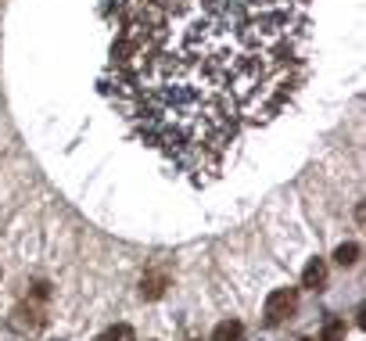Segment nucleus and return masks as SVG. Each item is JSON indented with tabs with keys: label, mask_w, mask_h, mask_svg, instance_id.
Here are the masks:
<instances>
[{
	"label": "nucleus",
	"mask_w": 366,
	"mask_h": 341,
	"mask_svg": "<svg viewBox=\"0 0 366 341\" xmlns=\"http://www.w3.org/2000/svg\"><path fill=\"white\" fill-rule=\"evenodd\" d=\"M309 22L313 0H119L101 90L137 140L205 183L284 112Z\"/></svg>",
	"instance_id": "1"
},
{
	"label": "nucleus",
	"mask_w": 366,
	"mask_h": 341,
	"mask_svg": "<svg viewBox=\"0 0 366 341\" xmlns=\"http://www.w3.org/2000/svg\"><path fill=\"white\" fill-rule=\"evenodd\" d=\"M298 306V291L294 288H276L269 298H266V319L269 324H280V319H288Z\"/></svg>",
	"instance_id": "2"
},
{
	"label": "nucleus",
	"mask_w": 366,
	"mask_h": 341,
	"mask_svg": "<svg viewBox=\"0 0 366 341\" xmlns=\"http://www.w3.org/2000/svg\"><path fill=\"white\" fill-rule=\"evenodd\" d=\"M323 284H327V263H323V259H313L306 269H301V288L319 291Z\"/></svg>",
	"instance_id": "3"
},
{
	"label": "nucleus",
	"mask_w": 366,
	"mask_h": 341,
	"mask_svg": "<svg viewBox=\"0 0 366 341\" xmlns=\"http://www.w3.org/2000/svg\"><path fill=\"white\" fill-rule=\"evenodd\" d=\"M140 294L147 298V302H155V298H162V294H165V273H151V276H144Z\"/></svg>",
	"instance_id": "4"
},
{
	"label": "nucleus",
	"mask_w": 366,
	"mask_h": 341,
	"mask_svg": "<svg viewBox=\"0 0 366 341\" xmlns=\"http://www.w3.org/2000/svg\"><path fill=\"white\" fill-rule=\"evenodd\" d=\"M241 334H244V327L237 324V319H223V324L212 331V341H241Z\"/></svg>",
	"instance_id": "5"
},
{
	"label": "nucleus",
	"mask_w": 366,
	"mask_h": 341,
	"mask_svg": "<svg viewBox=\"0 0 366 341\" xmlns=\"http://www.w3.org/2000/svg\"><path fill=\"white\" fill-rule=\"evenodd\" d=\"M344 334H349L344 319H331V324L323 327V338H319V341H344Z\"/></svg>",
	"instance_id": "6"
},
{
	"label": "nucleus",
	"mask_w": 366,
	"mask_h": 341,
	"mask_svg": "<svg viewBox=\"0 0 366 341\" xmlns=\"http://www.w3.org/2000/svg\"><path fill=\"white\" fill-rule=\"evenodd\" d=\"M334 259H338L341 266H352V263L359 259V244H356V241H349V244H341V248L334 251Z\"/></svg>",
	"instance_id": "7"
},
{
	"label": "nucleus",
	"mask_w": 366,
	"mask_h": 341,
	"mask_svg": "<svg viewBox=\"0 0 366 341\" xmlns=\"http://www.w3.org/2000/svg\"><path fill=\"white\" fill-rule=\"evenodd\" d=\"M104 341H137V334H133V327L119 324V327H112V331L104 334Z\"/></svg>",
	"instance_id": "8"
},
{
	"label": "nucleus",
	"mask_w": 366,
	"mask_h": 341,
	"mask_svg": "<svg viewBox=\"0 0 366 341\" xmlns=\"http://www.w3.org/2000/svg\"><path fill=\"white\" fill-rule=\"evenodd\" d=\"M47 294H51V288H47V284L40 281V284H36V298H47Z\"/></svg>",
	"instance_id": "9"
}]
</instances>
